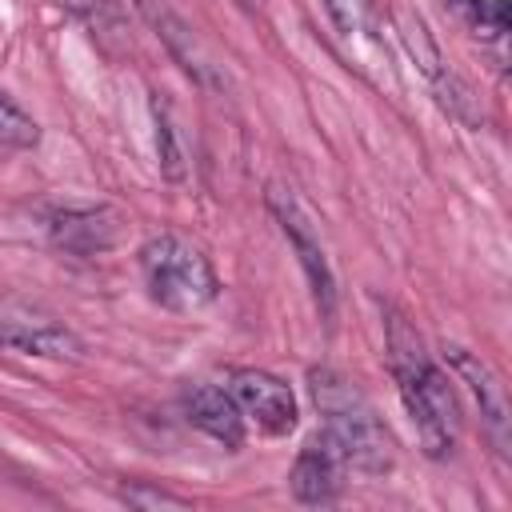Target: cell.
Segmentation results:
<instances>
[{"mask_svg": "<svg viewBox=\"0 0 512 512\" xmlns=\"http://www.w3.org/2000/svg\"><path fill=\"white\" fill-rule=\"evenodd\" d=\"M384 340H388V364H392L400 400L420 432L424 452L432 460L452 456V448L460 440V404H456L448 376L432 364V356L424 352V340L396 308H388Z\"/></svg>", "mask_w": 512, "mask_h": 512, "instance_id": "obj_1", "label": "cell"}, {"mask_svg": "<svg viewBox=\"0 0 512 512\" xmlns=\"http://www.w3.org/2000/svg\"><path fill=\"white\" fill-rule=\"evenodd\" d=\"M140 272L148 296L168 312H200L220 292L208 256L176 232H160L140 248Z\"/></svg>", "mask_w": 512, "mask_h": 512, "instance_id": "obj_3", "label": "cell"}, {"mask_svg": "<svg viewBox=\"0 0 512 512\" xmlns=\"http://www.w3.org/2000/svg\"><path fill=\"white\" fill-rule=\"evenodd\" d=\"M308 388H312V400L324 416V432L340 448L344 464L364 472V476L392 472L396 444H392V432L384 428V420L376 416V408L368 404V396L348 376H340L336 368H312Z\"/></svg>", "mask_w": 512, "mask_h": 512, "instance_id": "obj_2", "label": "cell"}, {"mask_svg": "<svg viewBox=\"0 0 512 512\" xmlns=\"http://www.w3.org/2000/svg\"><path fill=\"white\" fill-rule=\"evenodd\" d=\"M428 80H432V88H436V100H440V108H444L448 116H456V120H464V124H480V108H476V96H472V88H468L460 76H452V72L436 68Z\"/></svg>", "mask_w": 512, "mask_h": 512, "instance_id": "obj_13", "label": "cell"}, {"mask_svg": "<svg viewBox=\"0 0 512 512\" xmlns=\"http://www.w3.org/2000/svg\"><path fill=\"white\" fill-rule=\"evenodd\" d=\"M444 360L452 364V372L468 384V392L476 396L480 404V416H484V428L496 444L500 456H508V444H512V408H508V388L504 380L496 376V368L480 356V352H468L460 344H448L444 348Z\"/></svg>", "mask_w": 512, "mask_h": 512, "instance_id": "obj_6", "label": "cell"}, {"mask_svg": "<svg viewBox=\"0 0 512 512\" xmlns=\"http://www.w3.org/2000/svg\"><path fill=\"white\" fill-rule=\"evenodd\" d=\"M48 232L64 252L96 256L108 252L120 236V212L108 204H84V208H60L48 216Z\"/></svg>", "mask_w": 512, "mask_h": 512, "instance_id": "obj_9", "label": "cell"}, {"mask_svg": "<svg viewBox=\"0 0 512 512\" xmlns=\"http://www.w3.org/2000/svg\"><path fill=\"white\" fill-rule=\"evenodd\" d=\"M120 500L132 504V508H144V512H156V508H188L184 496L164 492V488H152V484H128V488H120Z\"/></svg>", "mask_w": 512, "mask_h": 512, "instance_id": "obj_17", "label": "cell"}, {"mask_svg": "<svg viewBox=\"0 0 512 512\" xmlns=\"http://www.w3.org/2000/svg\"><path fill=\"white\" fill-rule=\"evenodd\" d=\"M184 412L216 444H224V448H240L244 444V416H240V408H236L228 388H220V384H192L184 392Z\"/></svg>", "mask_w": 512, "mask_h": 512, "instance_id": "obj_11", "label": "cell"}, {"mask_svg": "<svg viewBox=\"0 0 512 512\" xmlns=\"http://www.w3.org/2000/svg\"><path fill=\"white\" fill-rule=\"evenodd\" d=\"M0 348H16L28 356H48V360H76L84 348L80 340L40 316H24V312H8L0 308Z\"/></svg>", "mask_w": 512, "mask_h": 512, "instance_id": "obj_10", "label": "cell"}, {"mask_svg": "<svg viewBox=\"0 0 512 512\" xmlns=\"http://www.w3.org/2000/svg\"><path fill=\"white\" fill-rule=\"evenodd\" d=\"M140 16L152 24V32L164 40L168 56H172L200 88H220V84H224V80H220V68L212 64L208 48L196 40V32L188 28L184 16H176V12H172L168 4H160V0H140Z\"/></svg>", "mask_w": 512, "mask_h": 512, "instance_id": "obj_8", "label": "cell"}, {"mask_svg": "<svg viewBox=\"0 0 512 512\" xmlns=\"http://www.w3.org/2000/svg\"><path fill=\"white\" fill-rule=\"evenodd\" d=\"M0 144H8V148H36L40 144V124L20 104H12L4 92H0Z\"/></svg>", "mask_w": 512, "mask_h": 512, "instance_id": "obj_15", "label": "cell"}, {"mask_svg": "<svg viewBox=\"0 0 512 512\" xmlns=\"http://www.w3.org/2000/svg\"><path fill=\"white\" fill-rule=\"evenodd\" d=\"M268 208L276 212L284 236L292 240V248H296V256H300V268H304V276H308V288H312V300H316L320 316L332 324V316H336V280H332L328 256H324V248H320V236H316V228H312L304 204H300L292 192H284V188H268Z\"/></svg>", "mask_w": 512, "mask_h": 512, "instance_id": "obj_4", "label": "cell"}, {"mask_svg": "<svg viewBox=\"0 0 512 512\" xmlns=\"http://www.w3.org/2000/svg\"><path fill=\"white\" fill-rule=\"evenodd\" d=\"M152 120H156V156H160L156 164H160V172L168 180H184V148H180V136H176L168 112L156 100H152Z\"/></svg>", "mask_w": 512, "mask_h": 512, "instance_id": "obj_14", "label": "cell"}, {"mask_svg": "<svg viewBox=\"0 0 512 512\" xmlns=\"http://www.w3.org/2000/svg\"><path fill=\"white\" fill-rule=\"evenodd\" d=\"M64 12L72 20L84 24V32L108 52V56H124L132 48V32H128V12L120 0H60Z\"/></svg>", "mask_w": 512, "mask_h": 512, "instance_id": "obj_12", "label": "cell"}, {"mask_svg": "<svg viewBox=\"0 0 512 512\" xmlns=\"http://www.w3.org/2000/svg\"><path fill=\"white\" fill-rule=\"evenodd\" d=\"M228 392H232L240 416L252 420L260 432L284 436V432L296 428V416H300L296 412V396L280 376H272L264 368H236L228 376Z\"/></svg>", "mask_w": 512, "mask_h": 512, "instance_id": "obj_5", "label": "cell"}, {"mask_svg": "<svg viewBox=\"0 0 512 512\" xmlns=\"http://www.w3.org/2000/svg\"><path fill=\"white\" fill-rule=\"evenodd\" d=\"M344 472H348V464H344L340 448L320 428L300 448V456H296V464L288 472V488H292V496L300 504H332L340 496V488H344Z\"/></svg>", "mask_w": 512, "mask_h": 512, "instance_id": "obj_7", "label": "cell"}, {"mask_svg": "<svg viewBox=\"0 0 512 512\" xmlns=\"http://www.w3.org/2000/svg\"><path fill=\"white\" fill-rule=\"evenodd\" d=\"M324 8L344 36H356L372 24V0H324Z\"/></svg>", "mask_w": 512, "mask_h": 512, "instance_id": "obj_16", "label": "cell"}]
</instances>
